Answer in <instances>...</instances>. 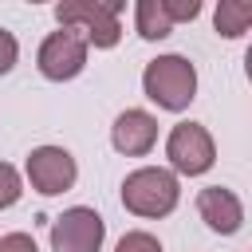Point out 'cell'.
Returning <instances> with one entry per match:
<instances>
[{"label": "cell", "mask_w": 252, "mask_h": 252, "mask_svg": "<svg viewBox=\"0 0 252 252\" xmlns=\"http://www.w3.org/2000/svg\"><path fill=\"white\" fill-rule=\"evenodd\" d=\"M24 173L12 165V161H0V213L4 209H16L20 197H24Z\"/></svg>", "instance_id": "obj_12"}, {"label": "cell", "mask_w": 252, "mask_h": 252, "mask_svg": "<svg viewBox=\"0 0 252 252\" xmlns=\"http://www.w3.org/2000/svg\"><path fill=\"white\" fill-rule=\"evenodd\" d=\"M110 146L122 158H146L158 146V118L142 106H126L110 122Z\"/></svg>", "instance_id": "obj_8"}, {"label": "cell", "mask_w": 252, "mask_h": 252, "mask_svg": "<svg viewBox=\"0 0 252 252\" xmlns=\"http://www.w3.org/2000/svg\"><path fill=\"white\" fill-rule=\"evenodd\" d=\"M217 165V142L205 122L181 118L165 134V169L177 177H205Z\"/></svg>", "instance_id": "obj_4"}, {"label": "cell", "mask_w": 252, "mask_h": 252, "mask_svg": "<svg viewBox=\"0 0 252 252\" xmlns=\"http://www.w3.org/2000/svg\"><path fill=\"white\" fill-rule=\"evenodd\" d=\"M16 63H20V39L8 28H0V75H8Z\"/></svg>", "instance_id": "obj_15"}, {"label": "cell", "mask_w": 252, "mask_h": 252, "mask_svg": "<svg viewBox=\"0 0 252 252\" xmlns=\"http://www.w3.org/2000/svg\"><path fill=\"white\" fill-rule=\"evenodd\" d=\"M79 181V161L67 146L43 142L35 150H28L24 158V185H32V193L39 197H63L71 193Z\"/></svg>", "instance_id": "obj_5"}, {"label": "cell", "mask_w": 252, "mask_h": 252, "mask_svg": "<svg viewBox=\"0 0 252 252\" xmlns=\"http://www.w3.org/2000/svg\"><path fill=\"white\" fill-rule=\"evenodd\" d=\"M197 217L217 236H236L244 228V201L228 185H205L197 193Z\"/></svg>", "instance_id": "obj_9"}, {"label": "cell", "mask_w": 252, "mask_h": 252, "mask_svg": "<svg viewBox=\"0 0 252 252\" xmlns=\"http://www.w3.org/2000/svg\"><path fill=\"white\" fill-rule=\"evenodd\" d=\"M197 67L177 55V51H165V55H154L146 67H142V94L158 106V110H169V114H185L197 98Z\"/></svg>", "instance_id": "obj_2"}, {"label": "cell", "mask_w": 252, "mask_h": 252, "mask_svg": "<svg viewBox=\"0 0 252 252\" xmlns=\"http://www.w3.org/2000/svg\"><path fill=\"white\" fill-rule=\"evenodd\" d=\"M213 28L220 39H244L252 28V4L248 0H220L213 8Z\"/></svg>", "instance_id": "obj_10"}, {"label": "cell", "mask_w": 252, "mask_h": 252, "mask_svg": "<svg viewBox=\"0 0 252 252\" xmlns=\"http://www.w3.org/2000/svg\"><path fill=\"white\" fill-rule=\"evenodd\" d=\"M87 59H91V47L71 28L47 32L39 39V47H35V71L47 83H71V79H79L87 71Z\"/></svg>", "instance_id": "obj_6"}, {"label": "cell", "mask_w": 252, "mask_h": 252, "mask_svg": "<svg viewBox=\"0 0 252 252\" xmlns=\"http://www.w3.org/2000/svg\"><path fill=\"white\" fill-rule=\"evenodd\" d=\"M0 252H39L32 232H4L0 236Z\"/></svg>", "instance_id": "obj_16"}, {"label": "cell", "mask_w": 252, "mask_h": 252, "mask_svg": "<svg viewBox=\"0 0 252 252\" xmlns=\"http://www.w3.org/2000/svg\"><path fill=\"white\" fill-rule=\"evenodd\" d=\"M161 12L169 16V24H193L201 16V0H161Z\"/></svg>", "instance_id": "obj_14"}, {"label": "cell", "mask_w": 252, "mask_h": 252, "mask_svg": "<svg viewBox=\"0 0 252 252\" xmlns=\"http://www.w3.org/2000/svg\"><path fill=\"white\" fill-rule=\"evenodd\" d=\"M134 32L146 39V43H161L173 35V24L169 16L161 12V0H138L134 4Z\"/></svg>", "instance_id": "obj_11"}, {"label": "cell", "mask_w": 252, "mask_h": 252, "mask_svg": "<svg viewBox=\"0 0 252 252\" xmlns=\"http://www.w3.org/2000/svg\"><path fill=\"white\" fill-rule=\"evenodd\" d=\"M51 252H102L106 244V220L91 205H71L51 220Z\"/></svg>", "instance_id": "obj_7"}, {"label": "cell", "mask_w": 252, "mask_h": 252, "mask_svg": "<svg viewBox=\"0 0 252 252\" xmlns=\"http://www.w3.org/2000/svg\"><path fill=\"white\" fill-rule=\"evenodd\" d=\"M122 12L126 0H59L55 24L83 35L94 51H114L122 43Z\"/></svg>", "instance_id": "obj_3"}, {"label": "cell", "mask_w": 252, "mask_h": 252, "mask_svg": "<svg viewBox=\"0 0 252 252\" xmlns=\"http://www.w3.org/2000/svg\"><path fill=\"white\" fill-rule=\"evenodd\" d=\"M114 252H165V244H161L154 232H146V228H130V232L118 236Z\"/></svg>", "instance_id": "obj_13"}, {"label": "cell", "mask_w": 252, "mask_h": 252, "mask_svg": "<svg viewBox=\"0 0 252 252\" xmlns=\"http://www.w3.org/2000/svg\"><path fill=\"white\" fill-rule=\"evenodd\" d=\"M118 201L126 213H134L142 220H165L181 205V177L169 173L165 165H138L122 177Z\"/></svg>", "instance_id": "obj_1"}]
</instances>
